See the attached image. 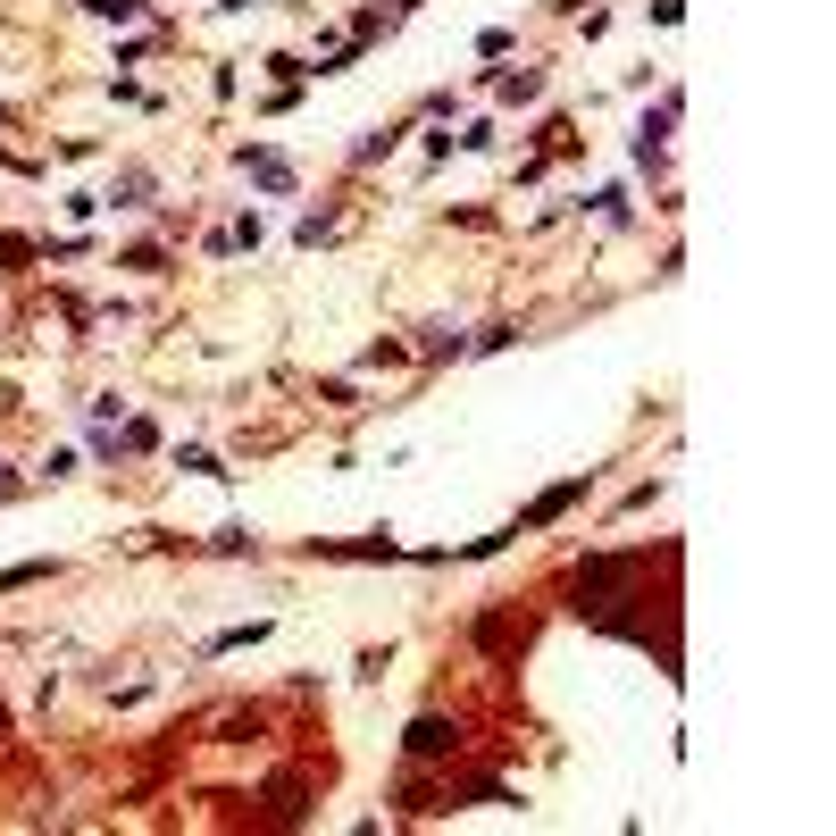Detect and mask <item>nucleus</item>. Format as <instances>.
Masks as SVG:
<instances>
[{
	"mask_svg": "<svg viewBox=\"0 0 836 836\" xmlns=\"http://www.w3.org/2000/svg\"><path fill=\"white\" fill-rule=\"evenodd\" d=\"M444 745H452L444 719H418V728H410V753H444Z\"/></svg>",
	"mask_w": 836,
	"mask_h": 836,
	"instance_id": "obj_1",
	"label": "nucleus"
}]
</instances>
